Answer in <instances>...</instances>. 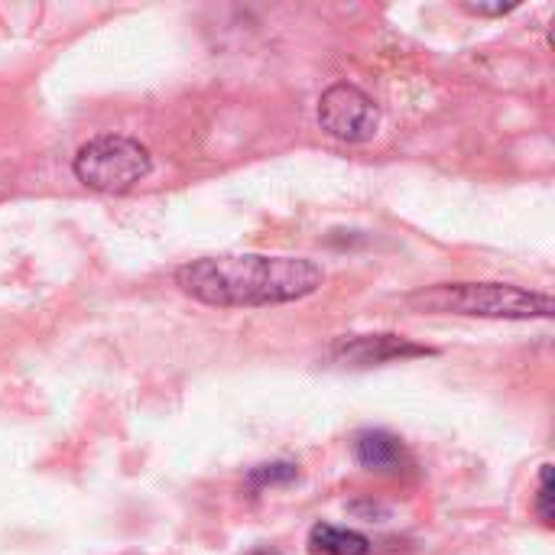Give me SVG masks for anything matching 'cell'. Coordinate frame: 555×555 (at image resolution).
Returning a JSON list of instances; mask_svg holds the SVG:
<instances>
[{
	"label": "cell",
	"mask_w": 555,
	"mask_h": 555,
	"mask_svg": "<svg viewBox=\"0 0 555 555\" xmlns=\"http://www.w3.org/2000/svg\"><path fill=\"white\" fill-rule=\"evenodd\" d=\"M325 273L306 257L270 254H221L198 257L176 270V286L195 302L218 309H257L283 306L312 296Z\"/></svg>",
	"instance_id": "cell-1"
},
{
	"label": "cell",
	"mask_w": 555,
	"mask_h": 555,
	"mask_svg": "<svg viewBox=\"0 0 555 555\" xmlns=\"http://www.w3.org/2000/svg\"><path fill=\"white\" fill-rule=\"evenodd\" d=\"M406 306L420 312H455L478 319H553L555 302L546 293L520 289L511 283H446L433 289H420L406 299Z\"/></svg>",
	"instance_id": "cell-2"
},
{
	"label": "cell",
	"mask_w": 555,
	"mask_h": 555,
	"mask_svg": "<svg viewBox=\"0 0 555 555\" xmlns=\"http://www.w3.org/2000/svg\"><path fill=\"white\" fill-rule=\"evenodd\" d=\"M72 172L81 185H88L94 192L120 195V192H130L137 182H143L153 172V156L133 137L101 133L75 153Z\"/></svg>",
	"instance_id": "cell-3"
},
{
	"label": "cell",
	"mask_w": 555,
	"mask_h": 555,
	"mask_svg": "<svg viewBox=\"0 0 555 555\" xmlns=\"http://www.w3.org/2000/svg\"><path fill=\"white\" fill-rule=\"evenodd\" d=\"M319 124L328 137L341 143H367L377 137L380 107L358 85H332L319 98Z\"/></svg>",
	"instance_id": "cell-4"
},
{
	"label": "cell",
	"mask_w": 555,
	"mask_h": 555,
	"mask_svg": "<svg viewBox=\"0 0 555 555\" xmlns=\"http://www.w3.org/2000/svg\"><path fill=\"white\" fill-rule=\"evenodd\" d=\"M328 354L345 367H377L387 361L423 358V354H436V351L426 345H416L403 335H354V338L335 341Z\"/></svg>",
	"instance_id": "cell-5"
},
{
	"label": "cell",
	"mask_w": 555,
	"mask_h": 555,
	"mask_svg": "<svg viewBox=\"0 0 555 555\" xmlns=\"http://www.w3.org/2000/svg\"><path fill=\"white\" fill-rule=\"evenodd\" d=\"M354 459L361 468L377 472V475H400L410 465V455L403 449V442L393 433L384 429H364L354 439Z\"/></svg>",
	"instance_id": "cell-6"
},
{
	"label": "cell",
	"mask_w": 555,
	"mask_h": 555,
	"mask_svg": "<svg viewBox=\"0 0 555 555\" xmlns=\"http://www.w3.org/2000/svg\"><path fill=\"white\" fill-rule=\"evenodd\" d=\"M309 553L312 555H367L371 540L358 530L332 527V524H315L309 533Z\"/></svg>",
	"instance_id": "cell-7"
},
{
	"label": "cell",
	"mask_w": 555,
	"mask_h": 555,
	"mask_svg": "<svg viewBox=\"0 0 555 555\" xmlns=\"http://www.w3.org/2000/svg\"><path fill=\"white\" fill-rule=\"evenodd\" d=\"M296 465H289V462H276V465H257L254 472H250V485L254 488H267V485H289V481H296Z\"/></svg>",
	"instance_id": "cell-8"
},
{
	"label": "cell",
	"mask_w": 555,
	"mask_h": 555,
	"mask_svg": "<svg viewBox=\"0 0 555 555\" xmlns=\"http://www.w3.org/2000/svg\"><path fill=\"white\" fill-rule=\"evenodd\" d=\"M537 514L546 527L555 524V511H553V465H543L540 472V491H537Z\"/></svg>",
	"instance_id": "cell-9"
},
{
	"label": "cell",
	"mask_w": 555,
	"mask_h": 555,
	"mask_svg": "<svg viewBox=\"0 0 555 555\" xmlns=\"http://www.w3.org/2000/svg\"><path fill=\"white\" fill-rule=\"evenodd\" d=\"M517 3H494V7H481V3H465V10H472V13H511Z\"/></svg>",
	"instance_id": "cell-10"
},
{
	"label": "cell",
	"mask_w": 555,
	"mask_h": 555,
	"mask_svg": "<svg viewBox=\"0 0 555 555\" xmlns=\"http://www.w3.org/2000/svg\"><path fill=\"white\" fill-rule=\"evenodd\" d=\"M250 555H280V553H273V550H257V553H250Z\"/></svg>",
	"instance_id": "cell-11"
}]
</instances>
